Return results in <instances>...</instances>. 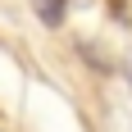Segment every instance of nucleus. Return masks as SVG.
<instances>
[{
    "label": "nucleus",
    "mask_w": 132,
    "mask_h": 132,
    "mask_svg": "<svg viewBox=\"0 0 132 132\" xmlns=\"http://www.w3.org/2000/svg\"><path fill=\"white\" fill-rule=\"evenodd\" d=\"M32 9H37V18H41L46 27H59V23H64L68 0H32Z\"/></svg>",
    "instance_id": "1"
}]
</instances>
